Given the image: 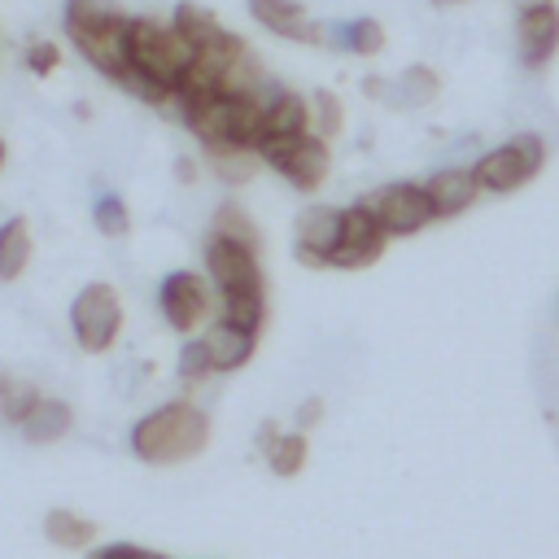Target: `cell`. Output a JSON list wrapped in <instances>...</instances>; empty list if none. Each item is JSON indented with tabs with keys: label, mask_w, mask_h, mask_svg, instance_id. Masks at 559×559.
Here are the masks:
<instances>
[{
	"label": "cell",
	"mask_w": 559,
	"mask_h": 559,
	"mask_svg": "<svg viewBox=\"0 0 559 559\" xmlns=\"http://www.w3.org/2000/svg\"><path fill=\"white\" fill-rule=\"evenodd\" d=\"M127 44H131V74L122 79V87L170 114L175 87L197 61V44L153 13H135L127 22Z\"/></svg>",
	"instance_id": "obj_1"
},
{
	"label": "cell",
	"mask_w": 559,
	"mask_h": 559,
	"mask_svg": "<svg viewBox=\"0 0 559 559\" xmlns=\"http://www.w3.org/2000/svg\"><path fill=\"white\" fill-rule=\"evenodd\" d=\"M210 415L188 402V397H170L153 411H144L131 432H127V450L148 463V467H175V463H188L197 454H205L210 445Z\"/></svg>",
	"instance_id": "obj_2"
},
{
	"label": "cell",
	"mask_w": 559,
	"mask_h": 559,
	"mask_svg": "<svg viewBox=\"0 0 559 559\" xmlns=\"http://www.w3.org/2000/svg\"><path fill=\"white\" fill-rule=\"evenodd\" d=\"M175 118L201 140V153L236 148V144L253 148L258 127H262V92L258 96H205L197 105H183Z\"/></svg>",
	"instance_id": "obj_3"
},
{
	"label": "cell",
	"mask_w": 559,
	"mask_h": 559,
	"mask_svg": "<svg viewBox=\"0 0 559 559\" xmlns=\"http://www.w3.org/2000/svg\"><path fill=\"white\" fill-rule=\"evenodd\" d=\"M157 310H162L166 328L188 341V336H201L218 319V293H214L205 271L175 266L157 284Z\"/></svg>",
	"instance_id": "obj_4"
},
{
	"label": "cell",
	"mask_w": 559,
	"mask_h": 559,
	"mask_svg": "<svg viewBox=\"0 0 559 559\" xmlns=\"http://www.w3.org/2000/svg\"><path fill=\"white\" fill-rule=\"evenodd\" d=\"M546 153H550V148H546V135H542V131H520V135H511L507 144L480 153V157L472 162V175H476L480 192L507 197V192H520L528 179L542 175Z\"/></svg>",
	"instance_id": "obj_5"
},
{
	"label": "cell",
	"mask_w": 559,
	"mask_h": 559,
	"mask_svg": "<svg viewBox=\"0 0 559 559\" xmlns=\"http://www.w3.org/2000/svg\"><path fill=\"white\" fill-rule=\"evenodd\" d=\"M127 310L109 280H87L70 301V336L83 354H109L122 336Z\"/></svg>",
	"instance_id": "obj_6"
},
{
	"label": "cell",
	"mask_w": 559,
	"mask_h": 559,
	"mask_svg": "<svg viewBox=\"0 0 559 559\" xmlns=\"http://www.w3.org/2000/svg\"><path fill=\"white\" fill-rule=\"evenodd\" d=\"M258 157H262V166L284 175V183L297 188V192H319L328 183V170H332V144L314 131L284 135V140H262Z\"/></svg>",
	"instance_id": "obj_7"
},
{
	"label": "cell",
	"mask_w": 559,
	"mask_h": 559,
	"mask_svg": "<svg viewBox=\"0 0 559 559\" xmlns=\"http://www.w3.org/2000/svg\"><path fill=\"white\" fill-rule=\"evenodd\" d=\"M354 205H362V210L380 223V231H384L389 240L415 236V231H424V227L437 218V214H432V201H428V192H424V183H411V179L380 183V188L362 192Z\"/></svg>",
	"instance_id": "obj_8"
},
{
	"label": "cell",
	"mask_w": 559,
	"mask_h": 559,
	"mask_svg": "<svg viewBox=\"0 0 559 559\" xmlns=\"http://www.w3.org/2000/svg\"><path fill=\"white\" fill-rule=\"evenodd\" d=\"M201 271L210 275V284H214L218 297L266 293L258 249L236 245V240H223V236H210V231H205V245H201Z\"/></svg>",
	"instance_id": "obj_9"
},
{
	"label": "cell",
	"mask_w": 559,
	"mask_h": 559,
	"mask_svg": "<svg viewBox=\"0 0 559 559\" xmlns=\"http://www.w3.org/2000/svg\"><path fill=\"white\" fill-rule=\"evenodd\" d=\"M127 13H114V17H105L100 26H87V31H70V44H74V52L92 66V70H100L105 79H114V83H122L127 74H131V44H127Z\"/></svg>",
	"instance_id": "obj_10"
},
{
	"label": "cell",
	"mask_w": 559,
	"mask_h": 559,
	"mask_svg": "<svg viewBox=\"0 0 559 559\" xmlns=\"http://www.w3.org/2000/svg\"><path fill=\"white\" fill-rule=\"evenodd\" d=\"M341 223H345V210L341 205H310L297 214L293 223V258L310 271H323L332 266V253L341 245Z\"/></svg>",
	"instance_id": "obj_11"
},
{
	"label": "cell",
	"mask_w": 559,
	"mask_h": 559,
	"mask_svg": "<svg viewBox=\"0 0 559 559\" xmlns=\"http://www.w3.org/2000/svg\"><path fill=\"white\" fill-rule=\"evenodd\" d=\"M389 236L380 231V223L362 210V205H345V223H341V245L332 253L336 271H367L384 258Z\"/></svg>",
	"instance_id": "obj_12"
},
{
	"label": "cell",
	"mask_w": 559,
	"mask_h": 559,
	"mask_svg": "<svg viewBox=\"0 0 559 559\" xmlns=\"http://www.w3.org/2000/svg\"><path fill=\"white\" fill-rule=\"evenodd\" d=\"M559 52V4L515 13V57L524 70H546Z\"/></svg>",
	"instance_id": "obj_13"
},
{
	"label": "cell",
	"mask_w": 559,
	"mask_h": 559,
	"mask_svg": "<svg viewBox=\"0 0 559 559\" xmlns=\"http://www.w3.org/2000/svg\"><path fill=\"white\" fill-rule=\"evenodd\" d=\"M245 9H249V17H253L262 31L280 35V39H297V44H328V26H323V22H314V17L306 13V4H301V0H245Z\"/></svg>",
	"instance_id": "obj_14"
},
{
	"label": "cell",
	"mask_w": 559,
	"mask_h": 559,
	"mask_svg": "<svg viewBox=\"0 0 559 559\" xmlns=\"http://www.w3.org/2000/svg\"><path fill=\"white\" fill-rule=\"evenodd\" d=\"M310 131V96L293 92V87H266L262 92V127H258V144L262 140H284V135H306ZM253 144V148H258Z\"/></svg>",
	"instance_id": "obj_15"
},
{
	"label": "cell",
	"mask_w": 559,
	"mask_h": 559,
	"mask_svg": "<svg viewBox=\"0 0 559 559\" xmlns=\"http://www.w3.org/2000/svg\"><path fill=\"white\" fill-rule=\"evenodd\" d=\"M424 192H428L437 218H454V214L472 210V201L480 197V183H476L472 166H441L424 179Z\"/></svg>",
	"instance_id": "obj_16"
},
{
	"label": "cell",
	"mask_w": 559,
	"mask_h": 559,
	"mask_svg": "<svg viewBox=\"0 0 559 559\" xmlns=\"http://www.w3.org/2000/svg\"><path fill=\"white\" fill-rule=\"evenodd\" d=\"M205 349H210V362H214V376H231L240 367H249L253 349H258V336L245 332V328H231L223 319H214L205 332H201Z\"/></svg>",
	"instance_id": "obj_17"
},
{
	"label": "cell",
	"mask_w": 559,
	"mask_h": 559,
	"mask_svg": "<svg viewBox=\"0 0 559 559\" xmlns=\"http://www.w3.org/2000/svg\"><path fill=\"white\" fill-rule=\"evenodd\" d=\"M35 258V236H31V223L26 214H9L0 223V284H13L26 275Z\"/></svg>",
	"instance_id": "obj_18"
},
{
	"label": "cell",
	"mask_w": 559,
	"mask_h": 559,
	"mask_svg": "<svg viewBox=\"0 0 559 559\" xmlns=\"http://www.w3.org/2000/svg\"><path fill=\"white\" fill-rule=\"evenodd\" d=\"M328 44L345 48L349 57H362V61H376L384 48H389V31L380 17H349L341 26H328Z\"/></svg>",
	"instance_id": "obj_19"
},
{
	"label": "cell",
	"mask_w": 559,
	"mask_h": 559,
	"mask_svg": "<svg viewBox=\"0 0 559 559\" xmlns=\"http://www.w3.org/2000/svg\"><path fill=\"white\" fill-rule=\"evenodd\" d=\"M70 428H74V411H70V402H61V397H39L35 411L17 424V432H22L31 445H52V441H61Z\"/></svg>",
	"instance_id": "obj_20"
},
{
	"label": "cell",
	"mask_w": 559,
	"mask_h": 559,
	"mask_svg": "<svg viewBox=\"0 0 559 559\" xmlns=\"http://www.w3.org/2000/svg\"><path fill=\"white\" fill-rule=\"evenodd\" d=\"M96 520H87V515H79V511H70V507H52L48 515H44V537L57 546V550H87L92 542H96Z\"/></svg>",
	"instance_id": "obj_21"
},
{
	"label": "cell",
	"mask_w": 559,
	"mask_h": 559,
	"mask_svg": "<svg viewBox=\"0 0 559 559\" xmlns=\"http://www.w3.org/2000/svg\"><path fill=\"white\" fill-rule=\"evenodd\" d=\"M437 92H441V74L432 66H406L393 79V105L402 109H424L437 100Z\"/></svg>",
	"instance_id": "obj_22"
},
{
	"label": "cell",
	"mask_w": 559,
	"mask_h": 559,
	"mask_svg": "<svg viewBox=\"0 0 559 559\" xmlns=\"http://www.w3.org/2000/svg\"><path fill=\"white\" fill-rule=\"evenodd\" d=\"M262 459H266V467H271L280 480H293V476H301V472H306V463H310V437H306L301 428L280 432Z\"/></svg>",
	"instance_id": "obj_23"
},
{
	"label": "cell",
	"mask_w": 559,
	"mask_h": 559,
	"mask_svg": "<svg viewBox=\"0 0 559 559\" xmlns=\"http://www.w3.org/2000/svg\"><path fill=\"white\" fill-rule=\"evenodd\" d=\"M210 236H223V240H236V245H249V249L262 245L258 223L249 218V210H245L240 201H223V205L214 210V218H210Z\"/></svg>",
	"instance_id": "obj_24"
},
{
	"label": "cell",
	"mask_w": 559,
	"mask_h": 559,
	"mask_svg": "<svg viewBox=\"0 0 559 559\" xmlns=\"http://www.w3.org/2000/svg\"><path fill=\"white\" fill-rule=\"evenodd\" d=\"M218 319L231 328H245L253 336H262L266 328V293H236V297H218Z\"/></svg>",
	"instance_id": "obj_25"
},
{
	"label": "cell",
	"mask_w": 559,
	"mask_h": 559,
	"mask_svg": "<svg viewBox=\"0 0 559 559\" xmlns=\"http://www.w3.org/2000/svg\"><path fill=\"white\" fill-rule=\"evenodd\" d=\"M44 393L31 384V380H17V376H9V371H0V419L4 424H22L31 411H35V402H39Z\"/></svg>",
	"instance_id": "obj_26"
},
{
	"label": "cell",
	"mask_w": 559,
	"mask_h": 559,
	"mask_svg": "<svg viewBox=\"0 0 559 559\" xmlns=\"http://www.w3.org/2000/svg\"><path fill=\"white\" fill-rule=\"evenodd\" d=\"M310 131L323 135L328 144L345 131V105H341L336 92H328V87H314L310 92Z\"/></svg>",
	"instance_id": "obj_27"
},
{
	"label": "cell",
	"mask_w": 559,
	"mask_h": 559,
	"mask_svg": "<svg viewBox=\"0 0 559 559\" xmlns=\"http://www.w3.org/2000/svg\"><path fill=\"white\" fill-rule=\"evenodd\" d=\"M205 162H210V166L218 170V179H227V183H245V179H253V170L262 166L258 148H249V144H236V148H210Z\"/></svg>",
	"instance_id": "obj_28"
},
{
	"label": "cell",
	"mask_w": 559,
	"mask_h": 559,
	"mask_svg": "<svg viewBox=\"0 0 559 559\" xmlns=\"http://www.w3.org/2000/svg\"><path fill=\"white\" fill-rule=\"evenodd\" d=\"M170 26L183 35V39H192V44H205L223 22L205 9V4H197V0H179L175 4V13H170Z\"/></svg>",
	"instance_id": "obj_29"
},
{
	"label": "cell",
	"mask_w": 559,
	"mask_h": 559,
	"mask_svg": "<svg viewBox=\"0 0 559 559\" xmlns=\"http://www.w3.org/2000/svg\"><path fill=\"white\" fill-rule=\"evenodd\" d=\"M175 376H179V384H183V389H197V384H205V380L214 376V362H210V349H205V341H201V336H188V341L179 345Z\"/></svg>",
	"instance_id": "obj_30"
},
{
	"label": "cell",
	"mask_w": 559,
	"mask_h": 559,
	"mask_svg": "<svg viewBox=\"0 0 559 559\" xmlns=\"http://www.w3.org/2000/svg\"><path fill=\"white\" fill-rule=\"evenodd\" d=\"M92 223H96V231H100L105 240H122V236L131 231V210H127L122 197L105 192V197L92 201Z\"/></svg>",
	"instance_id": "obj_31"
},
{
	"label": "cell",
	"mask_w": 559,
	"mask_h": 559,
	"mask_svg": "<svg viewBox=\"0 0 559 559\" xmlns=\"http://www.w3.org/2000/svg\"><path fill=\"white\" fill-rule=\"evenodd\" d=\"M114 13H122V9H118V0H66L61 22H66V35H70V31L100 26V22H105V17H114Z\"/></svg>",
	"instance_id": "obj_32"
},
{
	"label": "cell",
	"mask_w": 559,
	"mask_h": 559,
	"mask_svg": "<svg viewBox=\"0 0 559 559\" xmlns=\"http://www.w3.org/2000/svg\"><path fill=\"white\" fill-rule=\"evenodd\" d=\"M22 61H26V70L35 79H48L61 66V48H57V39H31L26 52H22Z\"/></svg>",
	"instance_id": "obj_33"
},
{
	"label": "cell",
	"mask_w": 559,
	"mask_h": 559,
	"mask_svg": "<svg viewBox=\"0 0 559 559\" xmlns=\"http://www.w3.org/2000/svg\"><path fill=\"white\" fill-rule=\"evenodd\" d=\"M87 559H166V555L144 550V546H135V542H109V546L87 550Z\"/></svg>",
	"instance_id": "obj_34"
},
{
	"label": "cell",
	"mask_w": 559,
	"mask_h": 559,
	"mask_svg": "<svg viewBox=\"0 0 559 559\" xmlns=\"http://www.w3.org/2000/svg\"><path fill=\"white\" fill-rule=\"evenodd\" d=\"M323 411H328V402H323L319 393H310V397H301V402H297V415H293V419H297V428H301V432H310V428L323 419Z\"/></svg>",
	"instance_id": "obj_35"
},
{
	"label": "cell",
	"mask_w": 559,
	"mask_h": 559,
	"mask_svg": "<svg viewBox=\"0 0 559 559\" xmlns=\"http://www.w3.org/2000/svg\"><path fill=\"white\" fill-rule=\"evenodd\" d=\"M362 96L376 100V105H393V79H384V74H367V79H362Z\"/></svg>",
	"instance_id": "obj_36"
},
{
	"label": "cell",
	"mask_w": 559,
	"mask_h": 559,
	"mask_svg": "<svg viewBox=\"0 0 559 559\" xmlns=\"http://www.w3.org/2000/svg\"><path fill=\"white\" fill-rule=\"evenodd\" d=\"M197 175H201V166L192 162V157H175V183H197Z\"/></svg>",
	"instance_id": "obj_37"
},
{
	"label": "cell",
	"mask_w": 559,
	"mask_h": 559,
	"mask_svg": "<svg viewBox=\"0 0 559 559\" xmlns=\"http://www.w3.org/2000/svg\"><path fill=\"white\" fill-rule=\"evenodd\" d=\"M275 437H280V428H275V424H271V419H262V428H258V450H262V454H266V450H271V441H275Z\"/></svg>",
	"instance_id": "obj_38"
},
{
	"label": "cell",
	"mask_w": 559,
	"mask_h": 559,
	"mask_svg": "<svg viewBox=\"0 0 559 559\" xmlns=\"http://www.w3.org/2000/svg\"><path fill=\"white\" fill-rule=\"evenodd\" d=\"M515 4V13H524V9H537V4H555V0H511Z\"/></svg>",
	"instance_id": "obj_39"
},
{
	"label": "cell",
	"mask_w": 559,
	"mask_h": 559,
	"mask_svg": "<svg viewBox=\"0 0 559 559\" xmlns=\"http://www.w3.org/2000/svg\"><path fill=\"white\" fill-rule=\"evenodd\" d=\"M437 9H459V4H467V0H432Z\"/></svg>",
	"instance_id": "obj_40"
},
{
	"label": "cell",
	"mask_w": 559,
	"mask_h": 559,
	"mask_svg": "<svg viewBox=\"0 0 559 559\" xmlns=\"http://www.w3.org/2000/svg\"><path fill=\"white\" fill-rule=\"evenodd\" d=\"M4 162H9V148H4V135H0V170H4Z\"/></svg>",
	"instance_id": "obj_41"
}]
</instances>
